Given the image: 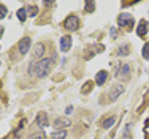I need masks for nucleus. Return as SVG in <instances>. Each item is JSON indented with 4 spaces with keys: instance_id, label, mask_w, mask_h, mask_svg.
Returning a JSON list of instances; mask_svg holds the SVG:
<instances>
[{
    "instance_id": "obj_1",
    "label": "nucleus",
    "mask_w": 149,
    "mask_h": 139,
    "mask_svg": "<svg viewBox=\"0 0 149 139\" xmlns=\"http://www.w3.org/2000/svg\"><path fill=\"white\" fill-rule=\"evenodd\" d=\"M51 66H52V59H41L40 62H37V71H35V74L38 77H45L51 71Z\"/></svg>"
},
{
    "instance_id": "obj_2",
    "label": "nucleus",
    "mask_w": 149,
    "mask_h": 139,
    "mask_svg": "<svg viewBox=\"0 0 149 139\" xmlns=\"http://www.w3.org/2000/svg\"><path fill=\"white\" fill-rule=\"evenodd\" d=\"M118 24H119V27H125L127 30H132L135 22H133V17L129 13H122L118 17Z\"/></svg>"
},
{
    "instance_id": "obj_3",
    "label": "nucleus",
    "mask_w": 149,
    "mask_h": 139,
    "mask_svg": "<svg viewBox=\"0 0 149 139\" xmlns=\"http://www.w3.org/2000/svg\"><path fill=\"white\" fill-rule=\"evenodd\" d=\"M63 27H65L67 30H72V32L78 30V27H79V19H78L74 14H70V16L63 21Z\"/></svg>"
},
{
    "instance_id": "obj_4",
    "label": "nucleus",
    "mask_w": 149,
    "mask_h": 139,
    "mask_svg": "<svg viewBox=\"0 0 149 139\" xmlns=\"http://www.w3.org/2000/svg\"><path fill=\"white\" fill-rule=\"evenodd\" d=\"M30 46H32V40H30V38L29 37L22 38V40L19 41V44H17V51H19V54L21 55H26L27 52H29Z\"/></svg>"
},
{
    "instance_id": "obj_5",
    "label": "nucleus",
    "mask_w": 149,
    "mask_h": 139,
    "mask_svg": "<svg viewBox=\"0 0 149 139\" xmlns=\"http://www.w3.org/2000/svg\"><path fill=\"white\" fill-rule=\"evenodd\" d=\"M124 90H125V89H124L122 84L114 85V87L111 89V92H109V101H116V100H118L120 95L124 93Z\"/></svg>"
},
{
    "instance_id": "obj_6",
    "label": "nucleus",
    "mask_w": 149,
    "mask_h": 139,
    "mask_svg": "<svg viewBox=\"0 0 149 139\" xmlns=\"http://www.w3.org/2000/svg\"><path fill=\"white\" fill-rule=\"evenodd\" d=\"M70 48H72V37L65 35V37L60 38V51H62V52H67Z\"/></svg>"
},
{
    "instance_id": "obj_7",
    "label": "nucleus",
    "mask_w": 149,
    "mask_h": 139,
    "mask_svg": "<svg viewBox=\"0 0 149 139\" xmlns=\"http://www.w3.org/2000/svg\"><path fill=\"white\" fill-rule=\"evenodd\" d=\"M129 74H130V65L129 63L120 65L119 70L116 71V76H119V77H129Z\"/></svg>"
},
{
    "instance_id": "obj_8",
    "label": "nucleus",
    "mask_w": 149,
    "mask_h": 139,
    "mask_svg": "<svg viewBox=\"0 0 149 139\" xmlns=\"http://www.w3.org/2000/svg\"><path fill=\"white\" fill-rule=\"evenodd\" d=\"M35 122H37V125L41 127V128L48 127V115H46L45 112H38V115H37V119H35Z\"/></svg>"
},
{
    "instance_id": "obj_9",
    "label": "nucleus",
    "mask_w": 149,
    "mask_h": 139,
    "mask_svg": "<svg viewBox=\"0 0 149 139\" xmlns=\"http://www.w3.org/2000/svg\"><path fill=\"white\" fill-rule=\"evenodd\" d=\"M106 77H108V73L106 71H98L97 74H95V82H97V85H103L106 82Z\"/></svg>"
},
{
    "instance_id": "obj_10",
    "label": "nucleus",
    "mask_w": 149,
    "mask_h": 139,
    "mask_svg": "<svg viewBox=\"0 0 149 139\" xmlns=\"http://www.w3.org/2000/svg\"><path fill=\"white\" fill-rule=\"evenodd\" d=\"M43 54H45V44L43 43H37L33 48V57L35 59H40Z\"/></svg>"
},
{
    "instance_id": "obj_11",
    "label": "nucleus",
    "mask_w": 149,
    "mask_h": 139,
    "mask_svg": "<svg viewBox=\"0 0 149 139\" xmlns=\"http://www.w3.org/2000/svg\"><path fill=\"white\" fill-rule=\"evenodd\" d=\"M146 33H148V24L144 22V21H141V22L138 24V27H136V35L138 37H144Z\"/></svg>"
},
{
    "instance_id": "obj_12",
    "label": "nucleus",
    "mask_w": 149,
    "mask_h": 139,
    "mask_svg": "<svg viewBox=\"0 0 149 139\" xmlns=\"http://www.w3.org/2000/svg\"><path fill=\"white\" fill-rule=\"evenodd\" d=\"M70 125H72V122H70L68 119H56V122H54L56 128H67Z\"/></svg>"
},
{
    "instance_id": "obj_13",
    "label": "nucleus",
    "mask_w": 149,
    "mask_h": 139,
    "mask_svg": "<svg viewBox=\"0 0 149 139\" xmlns=\"http://www.w3.org/2000/svg\"><path fill=\"white\" fill-rule=\"evenodd\" d=\"M114 122H116V117H114V115H111V117H108V119H105V120H103L102 127H103L105 130H109V128L114 125Z\"/></svg>"
},
{
    "instance_id": "obj_14",
    "label": "nucleus",
    "mask_w": 149,
    "mask_h": 139,
    "mask_svg": "<svg viewBox=\"0 0 149 139\" xmlns=\"http://www.w3.org/2000/svg\"><path fill=\"white\" fill-rule=\"evenodd\" d=\"M16 16H17V19H19L21 22H24V21L27 19V10H26V8H21V10H17Z\"/></svg>"
},
{
    "instance_id": "obj_15",
    "label": "nucleus",
    "mask_w": 149,
    "mask_h": 139,
    "mask_svg": "<svg viewBox=\"0 0 149 139\" xmlns=\"http://www.w3.org/2000/svg\"><path fill=\"white\" fill-rule=\"evenodd\" d=\"M51 138H52V139H65V138H67V131H65V130H59L57 133H54Z\"/></svg>"
},
{
    "instance_id": "obj_16",
    "label": "nucleus",
    "mask_w": 149,
    "mask_h": 139,
    "mask_svg": "<svg viewBox=\"0 0 149 139\" xmlns=\"http://www.w3.org/2000/svg\"><path fill=\"white\" fill-rule=\"evenodd\" d=\"M84 6H86V11L87 13H92L95 10V2H92V0H87L86 3H84Z\"/></svg>"
},
{
    "instance_id": "obj_17",
    "label": "nucleus",
    "mask_w": 149,
    "mask_h": 139,
    "mask_svg": "<svg viewBox=\"0 0 149 139\" xmlns=\"http://www.w3.org/2000/svg\"><path fill=\"white\" fill-rule=\"evenodd\" d=\"M46 136H45V133L43 131H37V133H32L30 136H29V139H45Z\"/></svg>"
},
{
    "instance_id": "obj_18",
    "label": "nucleus",
    "mask_w": 149,
    "mask_h": 139,
    "mask_svg": "<svg viewBox=\"0 0 149 139\" xmlns=\"http://www.w3.org/2000/svg\"><path fill=\"white\" fill-rule=\"evenodd\" d=\"M141 55H143V59L149 60V43H146V44L143 46V51H141Z\"/></svg>"
},
{
    "instance_id": "obj_19",
    "label": "nucleus",
    "mask_w": 149,
    "mask_h": 139,
    "mask_svg": "<svg viewBox=\"0 0 149 139\" xmlns=\"http://www.w3.org/2000/svg\"><path fill=\"white\" fill-rule=\"evenodd\" d=\"M129 46H127V44H124V46H120V48H119V51H118V54L119 55H127V54H129Z\"/></svg>"
},
{
    "instance_id": "obj_20",
    "label": "nucleus",
    "mask_w": 149,
    "mask_h": 139,
    "mask_svg": "<svg viewBox=\"0 0 149 139\" xmlns=\"http://www.w3.org/2000/svg\"><path fill=\"white\" fill-rule=\"evenodd\" d=\"M35 71H37V62H33V60H32L30 65H29V74H32V76H33Z\"/></svg>"
},
{
    "instance_id": "obj_21",
    "label": "nucleus",
    "mask_w": 149,
    "mask_h": 139,
    "mask_svg": "<svg viewBox=\"0 0 149 139\" xmlns=\"http://www.w3.org/2000/svg\"><path fill=\"white\" fill-rule=\"evenodd\" d=\"M27 11H29L30 16H37V13H38V10H37V6H29V8H26Z\"/></svg>"
},
{
    "instance_id": "obj_22",
    "label": "nucleus",
    "mask_w": 149,
    "mask_h": 139,
    "mask_svg": "<svg viewBox=\"0 0 149 139\" xmlns=\"http://www.w3.org/2000/svg\"><path fill=\"white\" fill-rule=\"evenodd\" d=\"M5 16H6V8H5V5L0 3V19H3Z\"/></svg>"
},
{
    "instance_id": "obj_23",
    "label": "nucleus",
    "mask_w": 149,
    "mask_h": 139,
    "mask_svg": "<svg viewBox=\"0 0 149 139\" xmlns=\"http://www.w3.org/2000/svg\"><path fill=\"white\" fill-rule=\"evenodd\" d=\"M72 112H73V106H68V108L65 109V114H67V115H70Z\"/></svg>"
},
{
    "instance_id": "obj_24",
    "label": "nucleus",
    "mask_w": 149,
    "mask_h": 139,
    "mask_svg": "<svg viewBox=\"0 0 149 139\" xmlns=\"http://www.w3.org/2000/svg\"><path fill=\"white\" fill-rule=\"evenodd\" d=\"M111 37L116 38V28H111Z\"/></svg>"
},
{
    "instance_id": "obj_25",
    "label": "nucleus",
    "mask_w": 149,
    "mask_h": 139,
    "mask_svg": "<svg viewBox=\"0 0 149 139\" xmlns=\"http://www.w3.org/2000/svg\"><path fill=\"white\" fill-rule=\"evenodd\" d=\"M2 35H3V27L0 26V38H2Z\"/></svg>"
}]
</instances>
